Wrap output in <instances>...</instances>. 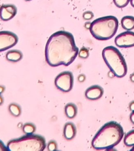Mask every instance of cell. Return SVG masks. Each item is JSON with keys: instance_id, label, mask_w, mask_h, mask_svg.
Instances as JSON below:
<instances>
[{"instance_id": "1", "label": "cell", "mask_w": 134, "mask_h": 151, "mask_svg": "<svg viewBox=\"0 0 134 151\" xmlns=\"http://www.w3.org/2000/svg\"><path fill=\"white\" fill-rule=\"evenodd\" d=\"M79 51L72 34L58 31L52 35L47 42L46 60L53 67L61 65L68 66L74 61Z\"/></svg>"}, {"instance_id": "2", "label": "cell", "mask_w": 134, "mask_h": 151, "mask_svg": "<svg viewBox=\"0 0 134 151\" xmlns=\"http://www.w3.org/2000/svg\"><path fill=\"white\" fill-rule=\"evenodd\" d=\"M124 136L122 126L115 122L105 124L95 134L92 141L95 150H110L121 141Z\"/></svg>"}, {"instance_id": "3", "label": "cell", "mask_w": 134, "mask_h": 151, "mask_svg": "<svg viewBox=\"0 0 134 151\" xmlns=\"http://www.w3.org/2000/svg\"><path fill=\"white\" fill-rule=\"evenodd\" d=\"M118 21L113 16L102 17L95 19L91 24L90 31L99 40H107L113 37L117 31Z\"/></svg>"}, {"instance_id": "4", "label": "cell", "mask_w": 134, "mask_h": 151, "mask_svg": "<svg viewBox=\"0 0 134 151\" xmlns=\"http://www.w3.org/2000/svg\"><path fill=\"white\" fill-rule=\"evenodd\" d=\"M102 57L111 72L117 78L125 76L127 67L124 58L117 48L109 46L102 51Z\"/></svg>"}, {"instance_id": "5", "label": "cell", "mask_w": 134, "mask_h": 151, "mask_svg": "<svg viewBox=\"0 0 134 151\" xmlns=\"http://www.w3.org/2000/svg\"><path fill=\"white\" fill-rule=\"evenodd\" d=\"M7 147L11 151H42L46 147V141L40 135L29 134L10 141Z\"/></svg>"}, {"instance_id": "6", "label": "cell", "mask_w": 134, "mask_h": 151, "mask_svg": "<svg viewBox=\"0 0 134 151\" xmlns=\"http://www.w3.org/2000/svg\"><path fill=\"white\" fill-rule=\"evenodd\" d=\"M55 85L58 89L63 92L71 90L73 84V76L71 72L66 71L59 74L55 81Z\"/></svg>"}, {"instance_id": "7", "label": "cell", "mask_w": 134, "mask_h": 151, "mask_svg": "<svg viewBox=\"0 0 134 151\" xmlns=\"http://www.w3.org/2000/svg\"><path fill=\"white\" fill-rule=\"evenodd\" d=\"M18 37L9 31L0 32V52L12 48L17 43Z\"/></svg>"}, {"instance_id": "8", "label": "cell", "mask_w": 134, "mask_h": 151, "mask_svg": "<svg viewBox=\"0 0 134 151\" xmlns=\"http://www.w3.org/2000/svg\"><path fill=\"white\" fill-rule=\"evenodd\" d=\"M115 44L120 48L134 47V32L127 31L118 35L115 39Z\"/></svg>"}, {"instance_id": "9", "label": "cell", "mask_w": 134, "mask_h": 151, "mask_svg": "<svg viewBox=\"0 0 134 151\" xmlns=\"http://www.w3.org/2000/svg\"><path fill=\"white\" fill-rule=\"evenodd\" d=\"M17 9L13 4H4L0 7V18L3 21L13 19L17 14Z\"/></svg>"}, {"instance_id": "10", "label": "cell", "mask_w": 134, "mask_h": 151, "mask_svg": "<svg viewBox=\"0 0 134 151\" xmlns=\"http://www.w3.org/2000/svg\"><path fill=\"white\" fill-rule=\"evenodd\" d=\"M104 94V89L99 85H93L88 88L85 93L86 97L90 100L95 101L100 99Z\"/></svg>"}, {"instance_id": "11", "label": "cell", "mask_w": 134, "mask_h": 151, "mask_svg": "<svg viewBox=\"0 0 134 151\" xmlns=\"http://www.w3.org/2000/svg\"><path fill=\"white\" fill-rule=\"evenodd\" d=\"M76 133V129L74 124L68 122L65 124L63 130V134L65 138L68 140H71L74 138Z\"/></svg>"}, {"instance_id": "12", "label": "cell", "mask_w": 134, "mask_h": 151, "mask_svg": "<svg viewBox=\"0 0 134 151\" xmlns=\"http://www.w3.org/2000/svg\"><path fill=\"white\" fill-rule=\"evenodd\" d=\"M121 25L122 28L127 30H131L134 29V17L126 16L121 19Z\"/></svg>"}, {"instance_id": "13", "label": "cell", "mask_w": 134, "mask_h": 151, "mask_svg": "<svg viewBox=\"0 0 134 151\" xmlns=\"http://www.w3.org/2000/svg\"><path fill=\"white\" fill-rule=\"evenodd\" d=\"M6 58L7 60L11 62H18L23 58V54L20 51L12 50L7 52L6 55Z\"/></svg>"}, {"instance_id": "14", "label": "cell", "mask_w": 134, "mask_h": 151, "mask_svg": "<svg viewBox=\"0 0 134 151\" xmlns=\"http://www.w3.org/2000/svg\"><path fill=\"white\" fill-rule=\"evenodd\" d=\"M65 114L67 117L69 119H72L77 114V107L74 104L70 103L67 104L65 107Z\"/></svg>"}, {"instance_id": "15", "label": "cell", "mask_w": 134, "mask_h": 151, "mask_svg": "<svg viewBox=\"0 0 134 151\" xmlns=\"http://www.w3.org/2000/svg\"><path fill=\"white\" fill-rule=\"evenodd\" d=\"M124 142L127 147L134 146V130L127 133L125 135Z\"/></svg>"}, {"instance_id": "16", "label": "cell", "mask_w": 134, "mask_h": 151, "mask_svg": "<svg viewBox=\"0 0 134 151\" xmlns=\"http://www.w3.org/2000/svg\"><path fill=\"white\" fill-rule=\"evenodd\" d=\"M9 112L14 117H19L21 114V107L16 104H11L9 107Z\"/></svg>"}, {"instance_id": "17", "label": "cell", "mask_w": 134, "mask_h": 151, "mask_svg": "<svg viewBox=\"0 0 134 151\" xmlns=\"http://www.w3.org/2000/svg\"><path fill=\"white\" fill-rule=\"evenodd\" d=\"M36 130V128L35 126L32 124L28 123L24 124L23 127V131L24 133L27 134H32L34 133L35 132Z\"/></svg>"}, {"instance_id": "18", "label": "cell", "mask_w": 134, "mask_h": 151, "mask_svg": "<svg viewBox=\"0 0 134 151\" xmlns=\"http://www.w3.org/2000/svg\"><path fill=\"white\" fill-rule=\"evenodd\" d=\"M114 4L118 8H124L126 7L130 0H113Z\"/></svg>"}, {"instance_id": "19", "label": "cell", "mask_w": 134, "mask_h": 151, "mask_svg": "<svg viewBox=\"0 0 134 151\" xmlns=\"http://www.w3.org/2000/svg\"><path fill=\"white\" fill-rule=\"evenodd\" d=\"M78 55L79 57L82 59H86L89 56V51L87 48L83 47L81 48V50L79 51Z\"/></svg>"}, {"instance_id": "20", "label": "cell", "mask_w": 134, "mask_h": 151, "mask_svg": "<svg viewBox=\"0 0 134 151\" xmlns=\"http://www.w3.org/2000/svg\"><path fill=\"white\" fill-rule=\"evenodd\" d=\"M94 14L92 12L86 11L83 14V18L86 21H90L93 18Z\"/></svg>"}, {"instance_id": "21", "label": "cell", "mask_w": 134, "mask_h": 151, "mask_svg": "<svg viewBox=\"0 0 134 151\" xmlns=\"http://www.w3.org/2000/svg\"><path fill=\"white\" fill-rule=\"evenodd\" d=\"M48 150L49 151H55L57 150V144L55 141H51L48 144Z\"/></svg>"}, {"instance_id": "22", "label": "cell", "mask_w": 134, "mask_h": 151, "mask_svg": "<svg viewBox=\"0 0 134 151\" xmlns=\"http://www.w3.org/2000/svg\"><path fill=\"white\" fill-rule=\"evenodd\" d=\"M0 151H9L7 147H5L4 144L1 140H0Z\"/></svg>"}, {"instance_id": "23", "label": "cell", "mask_w": 134, "mask_h": 151, "mask_svg": "<svg viewBox=\"0 0 134 151\" xmlns=\"http://www.w3.org/2000/svg\"><path fill=\"white\" fill-rule=\"evenodd\" d=\"M78 79L80 82H83L86 80V76L83 74H81L78 76Z\"/></svg>"}, {"instance_id": "24", "label": "cell", "mask_w": 134, "mask_h": 151, "mask_svg": "<svg viewBox=\"0 0 134 151\" xmlns=\"http://www.w3.org/2000/svg\"><path fill=\"white\" fill-rule=\"evenodd\" d=\"M129 107L130 110L132 111H134V101H133L130 103Z\"/></svg>"}, {"instance_id": "25", "label": "cell", "mask_w": 134, "mask_h": 151, "mask_svg": "<svg viewBox=\"0 0 134 151\" xmlns=\"http://www.w3.org/2000/svg\"><path fill=\"white\" fill-rule=\"evenodd\" d=\"M130 120L133 124H134V111H132L130 115Z\"/></svg>"}, {"instance_id": "26", "label": "cell", "mask_w": 134, "mask_h": 151, "mask_svg": "<svg viewBox=\"0 0 134 151\" xmlns=\"http://www.w3.org/2000/svg\"><path fill=\"white\" fill-rule=\"evenodd\" d=\"M91 24V23H90V22H86V23L85 24V27H86V29H89L90 28Z\"/></svg>"}, {"instance_id": "27", "label": "cell", "mask_w": 134, "mask_h": 151, "mask_svg": "<svg viewBox=\"0 0 134 151\" xmlns=\"http://www.w3.org/2000/svg\"><path fill=\"white\" fill-rule=\"evenodd\" d=\"M5 90V87L4 86H1V85H0V94H2V93L4 92Z\"/></svg>"}, {"instance_id": "28", "label": "cell", "mask_w": 134, "mask_h": 151, "mask_svg": "<svg viewBox=\"0 0 134 151\" xmlns=\"http://www.w3.org/2000/svg\"><path fill=\"white\" fill-rule=\"evenodd\" d=\"M130 80L132 81V82L134 83V73L132 74L130 76Z\"/></svg>"}, {"instance_id": "29", "label": "cell", "mask_w": 134, "mask_h": 151, "mask_svg": "<svg viewBox=\"0 0 134 151\" xmlns=\"http://www.w3.org/2000/svg\"><path fill=\"white\" fill-rule=\"evenodd\" d=\"M3 103V97L1 96V95H0V105H2Z\"/></svg>"}, {"instance_id": "30", "label": "cell", "mask_w": 134, "mask_h": 151, "mask_svg": "<svg viewBox=\"0 0 134 151\" xmlns=\"http://www.w3.org/2000/svg\"><path fill=\"white\" fill-rule=\"evenodd\" d=\"M130 4L133 7H134V0H130Z\"/></svg>"}, {"instance_id": "31", "label": "cell", "mask_w": 134, "mask_h": 151, "mask_svg": "<svg viewBox=\"0 0 134 151\" xmlns=\"http://www.w3.org/2000/svg\"><path fill=\"white\" fill-rule=\"evenodd\" d=\"M131 151H134V146H133V148H132V149H131V150H130Z\"/></svg>"}, {"instance_id": "32", "label": "cell", "mask_w": 134, "mask_h": 151, "mask_svg": "<svg viewBox=\"0 0 134 151\" xmlns=\"http://www.w3.org/2000/svg\"><path fill=\"white\" fill-rule=\"evenodd\" d=\"M26 1H32V0H25Z\"/></svg>"}]
</instances>
